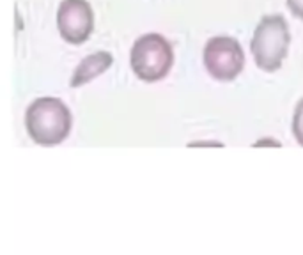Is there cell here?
Listing matches in <instances>:
<instances>
[{"label": "cell", "instance_id": "obj_7", "mask_svg": "<svg viewBox=\"0 0 303 255\" xmlns=\"http://www.w3.org/2000/svg\"><path fill=\"white\" fill-rule=\"evenodd\" d=\"M293 133L300 146L303 147V97L298 101L295 108V117H293Z\"/></svg>", "mask_w": 303, "mask_h": 255}, {"label": "cell", "instance_id": "obj_1", "mask_svg": "<svg viewBox=\"0 0 303 255\" xmlns=\"http://www.w3.org/2000/svg\"><path fill=\"white\" fill-rule=\"evenodd\" d=\"M25 128L37 146H59L71 133L73 115L57 97H37L25 112Z\"/></svg>", "mask_w": 303, "mask_h": 255}, {"label": "cell", "instance_id": "obj_4", "mask_svg": "<svg viewBox=\"0 0 303 255\" xmlns=\"http://www.w3.org/2000/svg\"><path fill=\"white\" fill-rule=\"evenodd\" d=\"M202 61L206 71L218 82H232L245 68V52L239 41L229 36L211 37L204 46Z\"/></svg>", "mask_w": 303, "mask_h": 255}, {"label": "cell", "instance_id": "obj_5", "mask_svg": "<svg viewBox=\"0 0 303 255\" xmlns=\"http://www.w3.org/2000/svg\"><path fill=\"white\" fill-rule=\"evenodd\" d=\"M57 28L69 45H82L94 30V11L87 0H62L57 11Z\"/></svg>", "mask_w": 303, "mask_h": 255}, {"label": "cell", "instance_id": "obj_2", "mask_svg": "<svg viewBox=\"0 0 303 255\" xmlns=\"http://www.w3.org/2000/svg\"><path fill=\"white\" fill-rule=\"evenodd\" d=\"M291 45L289 25L282 14H268L257 23L252 36L250 52L261 71L275 73L282 68Z\"/></svg>", "mask_w": 303, "mask_h": 255}, {"label": "cell", "instance_id": "obj_3", "mask_svg": "<svg viewBox=\"0 0 303 255\" xmlns=\"http://www.w3.org/2000/svg\"><path fill=\"white\" fill-rule=\"evenodd\" d=\"M129 64L138 80L154 84L170 73L174 66V48L162 34H144L131 46Z\"/></svg>", "mask_w": 303, "mask_h": 255}, {"label": "cell", "instance_id": "obj_6", "mask_svg": "<svg viewBox=\"0 0 303 255\" xmlns=\"http://www.w3.org/2000/svg\"><path fill=\"white\" fill-rule=\"evenodd\" d=\"M113 64V57L108 52H96L85 57L84 61L77 66L73 77H71V87H80V85L89 84L91 80L101 77L108 71L110 66Z\"/></svg>", "mask_w": 303, "mask_h": 255}, {"label": "cell", "instance_id": "obj_8", "mask_svg": "<svg viewBox=\"0 0 303 255\" xmlns=\"http://www.w3.org/2000/svg\"><path fill=\"white\" fill-rule=\"evenodd\" d=\"M286 4L293 16H296L298 20H303V0H287Z\"/></svg>", "mask_w": 303, "mask_h": 255}]
</instances>
